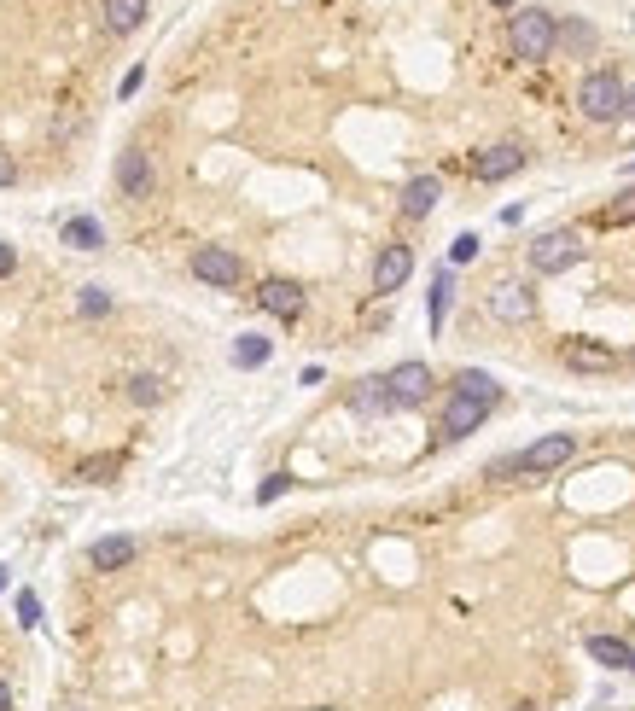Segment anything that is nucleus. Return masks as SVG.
Listing matches in <instances>:
<instances>
[{"instance_id":"obj_6","label":"nucleus","mask_w":635,"mask_h":711,"mask_svg":"<svg viewBox=\"0 0 635 711\" xmlns=\"http://www.w3.org/2000/svg\"><path fill=\"white\" fill-rule=\"evenodd\" d=\"M193 274H199L204 286H222V292H234L239 280H245V263H239L228 245H199V251H193Z\"/></svg>"},{"instance_id":"obj_12","label":"nucleus","mask_w":635,"mask_h":711,"mask_svg":"<svg viewBox=\"0 0 635 711\" xmlns=\"http://www.w3.org/2000/svg\"><path fill=\"white\" fill-rule=\"evenodd\" d=\"M408 269H414V251L408 245H385L379 263H373V292H397L402 280H408Z\"/></svg>"},{"instance_id":"obj_8","label":"nucleus","mask_w":635,"mask_h":711,"mask_svg":"<svg viewBox=\"0 0 635 711\" xmlns=\"http://www.w3.org/2000/svg\"><path fill=\"white\" fill-rule=\"evenodd\" d=\"M525 170V146L519 140H502V146H490V152H478L472 158V175L478 181H507V175Z\"/></svg>"},{"instance_id":"obj_14","label":"nucleus","mask_w":635,"mask_h":711,"mask_svg":"<svg viewBox=\"0 0 635 711\" xmlns=\"http://www.w3.org/2000/svg\"><path fill=\"white\" fill-rule=\"evenodd\" d=\"M134 554H140V542L134 537H100L94 548H88V566H94V572H123Z\"/></svg>"},{"instance_id":"obj_5","label":"nucleus","mask_w":635,"mask_h":711,"mask_svg":"<svg viewBox=\"0 0 635 711\" xmlns=\"http://www.w3.org/2000/svg\"><path fill=\"white\" fill-rule=\"evenodd\" d=\"M571 455H577V438H571V432H548V438H536L531 449H519V473H525V478L560 473Z\"/></svg>"},{"instance_id":"obj_4","label":"nucleus","mask_w":635,"mask_h":711,"mask_svg":"<svg viewBox=\"0 0 635 711\" xmlns=\"http://www.w3.org/2000/svg\"><path fill=\"white\" fill-rule=\"evenodd\" d=\"M583 263V239L571 234V228H548V234L531 239V269L536 274H566Z\"/></svg>"},{"instance_id":"obj_15","label":"nucleus","mask_w":635,"mask_h":711,"mask_svg":"<svg viewBox=\"0 0 635 711\" xmlns=\"http://www.w3.org/2000/svg\"><path fill=\"white\" fill-rule=\"evenodd\" d=\"M437 199H443V181H437V175H414V181L402 187V216L420 222V216H432L437 210Z\"/></svg>"},{"instance_id":"obj_35","label":"nucleus","mask_w":635,"mask_h":711,"mask_svg":"<svg viewBox=\"0 0 635 711\" xmlns=\"http://www.w3.org/2000/svg\"><path fill=\"white\" fill-rule=\"evenodd\" d=\"M513 711H536V706H513Z\"/></svg>"},{"instance_id":"obj_13","label":"nucleus","mask_w":635,"mask_h":711,"mask_svg":"<svg viewBox=\"0 0 635 711\" xmlns=\"http://www.w3.org/2000/svg\"><path fill=\"white\" fill-rule=\"evenodd\" d=\"M560 362L577 368V373H612V368H618V356H612L606 344H589V339H571L566 350H560Z\"/></svg>"},{"instance_id":"obj_11","label":"nucleus","mask_w":635,"mask_h":711,"mask_svg":"<svg viewBox=\"0 0 635 711\" xmlns=\"http://www.w3.org/2000/svg\"><path fill=\"white\" fill-rule=\"evenodd\" d=\"M531 309H536V298H531V286H519V280H502L490 292V315L496 321H531Z\"/></svg>"},{"instance_id":"obj_21","label":"nucleus","mask_w":635,"mask_h":711,"mask_svg":"<svg viewBox=\"0 0 635 711\" xmlns=\"http://www.w3.org/2000/svg\"><path fill=\"white\" fill-rule=\"evenodd\" d=\"M449 298H455V280H449V269H443L432 280V309H426V315H432V333L443 327V315H449Z\"/></svg>"},{"instance_id":"obj_22","label":"nucleus","mask_w":635,"mask_h":711,"mask_svg":"<svg viewBox=\"0 0 635 711\" xmlns=\"http://www.w3.org/2000/svg\"><path fill=\"white\" fill-rule=\"evenodd\" d=\"M129 397H134V403H158V397H164V379H152V373H134V379H129Z\"/></svg>"},{"instance_id":"obj_26","label":"nucleus","mask_w":635,"mask_h":711,"mask_svg":"<svg viewBox=\"0 0 635 711\" xmlns=\"http://www.w3.org/2000/svg\"><path fill=\"white\" fill-rule=\"evenodd\" d=\"M560 41L566 47H595V30L589 24H560Z\"/></svg>"},{"instance_id":"obj_29","label":"nucleus","mask_w":635,"mask_h":711,"mask_svg":"<svg viewBox=\"0 0 635 711\" xmlns=\"http://www.w3.org/2000/svg\"><path fill=\"white\" fill-rule=\"evenodd\" d=\"M18 269V251H12V245H6V239H0V280H6V274Z\"/></svg>"},{"instance_id":"obj_2","label":"nucleus","mask_w":635,"mask_h":711,"mask_svg":"<svg viewBox=\"0 0 635 711\" xmlns=\"http://www.w3.org/2000/svg\"><path fill=\"white\" fill-rule=\"evenodd\" d=\"M507 41H513V53H519L525 65H542V59L560 47V24H554V12H542V6H519L513 24H507Z\"/></svg>"},{"instance_id":"obj_28","label":"nucleus","mask_w":635,"mask_h":711,"mask_svg":"<svg viewBox=\"0 0 635 711\" xmlns=\"http://www.w3.org/2000/svg\"><path fill=\"white\" fill-rule=\"evenodd\" d=\"M18 618H24V624H35V618H41V601H35V595H18Z\"/></svg>"},{"instance_id":"obj_10","label":"nucleus","mask_w":635,"mask_h":711,"mask_svg":"<svg viewBox=\"0 0 635 711\" xmlns=\"http://www.w3.org/2000/svg\"><path fill=\"white\" fill-rule=\"evenodd\" d=\"M257 304H263L268 315H280V321H298L303 315V286L298 280H263V286H257Z\"/></svg>"},{"instance_id":"obj_1","label":"nucleus","mask_w":635,"mask_h":711,"mask_svg":"<svg viewBox=\"0 0 635 711\" xmlns=\"http://www.w3.org/2000/svg\"><path fill=\"white\" fill-rule=\"evenodd\" d=\"M502 403V385L490 379V373H455V391H449V403H443V414H437V438L443 443H461L472 438L484 420H490V408Z\"/></svg>"},{"instance_id":"obj_30","label":"nucleus","mask_w":635,"mask_h":711,"mask_svg":"<svg viewBox=\"0 0 635 711\" xmlns=\"http://www.w3.org/2000/svg\"><path fill=\"white\" fill-rule=\"evenodd\" d=\"M12 175H18V164H12V158L0 152V187H12Z\"/></svg>"},{"instance_id":"obj_34","label":"nucleus","mask_w":635,"mask_h":711,"mask_svg":"<svg viewBox=\"0 0 635 711\" xmlns=\"http://www.w3.org/2000/svg\"><path fill=\"white\" fill-rule=\"evenodd\" d=\"M630 677H635V653H630Z\"/></svg>"},{"instance_id":"obj_16","label":"nucleus","mask_w":635,"mask_h":711,"mask_svg":"<svg viewBox=\"0 0 635 711\" xmlns=\"http://www.w3.org/2000/svg\"><path fill=\"white\" fill-rule=\"evenodd\" d=\"M105 30L111 35H134L140 24H146V0H105Z\"/></svg>"},{"instance_id":"obj_23","label":"nucleus","mask_w":635,"mask_h":711,"mask_svg":"<svg viewBox=\"0 0 635 711\" xmlns=\"http://www.w3.org/2000/svg\"><path fill=\"white\" fill-rule=\"evenodd\" d=\"M76 309H82V315H105V309H111V298H105L100 286H82V298H76Z\"/></svg>"},{"instance_id":"obj_25","label":"nucleus","mask_w":635,"mask_h":711,"mask_svg":"<svg viewBox=\"0 0 635 711\" xmlns=\"http://www.w3.org/2000/svg\"><path fill=\"white\" fill-rule=\"evenodd\" d=\"M478 257V234H455V245H449V263H472Z\"/></svg>"},{"instance_id":"obj_17","label":"nucleus","mask_w":635,"mask_h":711,"mask_svg":"<svg viewBox=\"0 0 635 711\" xmlns=\"http://www.w3.org/2000/svg\"><path fill=\"white\" fill-rule=\"evenodd\" d=\"M350 408H356V414H391V385H385V379H362V385H356V391H350Z\"/></svg>"},{"instance_id":"obj_33","label":"nucleus","mask_w":635,"mask_h":711,"mask_svg":"<svg viewBox=\"0 0 635 711\" xmlns=\"http://www.w3.org/2000/svg\"><path fill=\"white\" fill-rule=\"evenodd\" d=\"M490 6H513V12H519V0H490Z\"/></svg>"},{"instance_id":"obj_20","label":"nucleus","mask_w":635,"mask_h":711,"mask_svg":"<svg viewBox=\"0 0 635 711\" xmlns=\"http://www.w3.org/2000/svg\"><path fill=\"white\" fill-rule=\"evenodd\" d=\"M263 362H268V339H263V333H239L234 368H263Z\"/></svg>"},{"instance_id":"obj_9","label":"nucleus","mask_w":635,"mask_h":711,"mask_svg":"<svg viewBox=\"0 0 635 711\" xmlns=\"http://www.w3.org/2000/svg\"><path fill=\"white\" fill-rule=\"evenodd\" d=\"M117 187H123V199H146V193L158 187L152 158H146V152H123V158H117Z\"/></svg>"},{"instance_id":"obj_24","label":"nucleus","mask_w":635,"mask_h":711,"mask_svg":"<svg viewBox=\"0 0 635 711\" xmlns=\"http://www.w3.org/2000/svg\"><path fill=\"white\" fill-rule=\"evenodd\" d=\"M286 484H292L286 473H268V478H263V490H257V502H263V508H268V502H280V496H286Z\"/></svg>"},{"instance_id":"obj_32","label":"nucleus","mask_w":635,"mask_h":711,"mask_svg":"<svg viewBox=\"0 0 635 711\" xmlns=\"http://www.w3.org/2000/svg\"><path fill=\"white\" fill-rule=\"evenodd\" d=\"M0 711H12V688L6 682H0Z\"/></svg>"},{"instance_id":"obj_19","label":"nucleus","mask_w":635,"mask_h":711,"mask_svg":"<svg viewBox=\"0 0 635 711\" xmlns=\"http://www.w3.org/2000/svg\"><path fill=\"white\" fill-rule=\"evenodd\" d=\"M630 642H618V636H589V659H601V665H612V671H630Z\"/></svg>"},{"instance_id":"obj_31","label":"nucleus","mask_w":635,"mask_h":711,"mask_svg":"<svg viewBox=\"0 0 635 711\" xmlns=\"http://www.w3.org/2000/svg\"><path fill=\"white\" fill-rule=\"evenodd\" d=\"M624 117L635 123V82H630V94H624Z\"/></svg>"},{"instance_id":"obj_18","label":"nucleus","mask_w":635,"mask_h":711,"mask_svg":"<svg viewBox=\"0 0 635 711\" xmlns=\"http://www.w3.org/2000/svg\"><path fill=\"white\" fill-rule=\"evenodd\" d=\"M59 239H65L70 251H100V245H105V228L94 222V216H70Z\"/></svg>"},{"instance_id":"obj_3","label":"nucleus","mask_w":635,"mask_h":711,"mask_svg":"<svg viewBox=\"0 0 635 711\" xmlns=\"http://www.w3.org/2000/svg\"><path fill=\"white\" fill-rule=\"evenodd\" d=\"M624 76H612V70H589L583 82H577V111L589 117V123H612V117H624Z\"/></svg>"},{"instance_id":"obj_27","label":"nucleus","mask_w":635,"mask_h":711,"mask_svg":"<svg viewBox=\"0 0 635 711\" xmlns=\"http://www.w3.org/2000/svg\"><path fill=\"white\" fill-rule=\"evenodd\" d=\"M606 222H635V187H630L618 204H612V210H606Z\"/></svg>"},{"instance_id":"obj_7","label":"nucleus","mask_w":635,"mask_h":711,"mask_svg":"<svg viewBox=\"0 0 635 711\" xmlns=\"http://www.w3.org/2000/svg\"><path fill=\"white\" fill-rule=\"evenodd\" d=\"M385 385H391V403L397 408H420L432 397V368L426 362H397V368L385 373Z\"/></svg>"}]
</instances>
